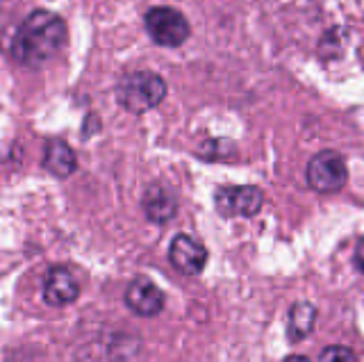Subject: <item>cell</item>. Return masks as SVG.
<instances>
[{
  "label": "cell",
  "mask_w": 364,
  "mask_h": 362,
  "mask_svg": "<svg viewBox=\"0 0 364 362\" xmlns=\"http://www.w3.org/2000/svg\"><path fill=\"white\" fill-rule=\"evenodd\" d=\"M282 362H312L307 356H299V353H291V356H287Z\"/></svg>",
  "instance_id": "5bb4252c"
},
{
  "label": "cell",
  "mask_w": 364,
  "mask_h": 362,
  "mask_svg": "<svg viewBox=\"0 0 364 362\" xmlns=\"http://www.w3.org/2000/svg\"><path fill=\"white\" fill-rule=\"evenodd\" d=\"M43 169L60 180L73 176L77 169L75 151L64 139H48L43 146Z\"/></svg>",
  "instance_id": "30bf717a"
},
{
  "label": "cell",
  "mask_w": 364,
  "mask_h": 362,
  "mask_svg": "<svg viewBox=\"0 0 364 362\" xmlns=\"http://www.w3.org/2000/svg\"><path fill=\"white\" fill-rule=\"evenodd\" d=\"M141 210L151 223L164 225L178 214L176 191L164 183H151L141 196Z\"/></svg>",
  "instance_id": "9c48e42d"
},
{
  "label": "cell",
  "mask_w": 364,
  "mask_h": 362,
  "mask_svg": "<svg viewBox=\"0 0 364 362\" xmlns=\"http://www.w3.org/2000/svg\"><path fill=\"white\" fill-rule=\"evenodd\" d=\"M214 206L221 217H255L264 206V191L255 185L219 187L214 194Z\"/></svg>",
  "instance_id": "5b68a950"
},
{
  "label": "cell",
  "mask_w": 364,
  "mask_h": 362,
  "mask_svg": "<svg viewBox=\"0 0 364 362\" xmlns=\"http://www.w3.org/2000/svg\"><path fill=\"white\" fill-rule=\"evenodd\" d=\"M353 262H355L360 274H364V237H362V240L358 242V246H355V255H353Z\"/></svg>",
  "instance_id": "4fadbf2b"
},
{
  "label": "cell",
  "mask_w": 364,
  "mask_h": 362,
  "mask_svg": "<svg viewBox=\"0 0 364 362\" xmlns=\"http://www.w3.org/2000/svg\"><path fill=\"white\" fill-rule=\"evenodd\" d=\"M316 308L310 301H299L291 305V310L287 314V339L291 344L303 342L305 337H310L314 326H316Z\"/></svg>",
  "instance_id": "8fae6325"
},
{
  "label": "cell",
  "mask_w": 364,
  "mask_h": 362,
  "mask_svg": "<svg viewBox=\"0 0 364 362\" xmlns=\"http://www.w3.org/2000/svg\"><path fill=\"white\" fill-rule=\"evenodd\" d=\"M144 28L157 46L162 48H178L191 37V26L187 16L178 12L176 7L157 5L151 7L144 16Z\"/></svg>",
  "instance_id": "3957f363"
},
{
  "label": "cell",
  "mask_w": 364,
  "mask_h": 362,
  "mask_svg": "<svg viewBox=\"0 0 364 362\" xmlns=\"http://www.w3.org/2000/svg\"><path fill=\"white\" fill-rule=\"evenodd\" d=\"M43 301L50 305V308H64V305H71L80 297V280L75 274L64 265H55L46 271L43 276Z\"/></svg>",
  "instance_id": "ba28073f"
},
{
  "label": "cell",
  "mask_w": 364,
  "mask_h": 362,
  "mask_svg": "<svg viewBox=\"0 0 364 362\" xmlns=\"http://www.w3.org/2000/svg\"><path fill=\"white\" fill-rule=\"evenodd\" d=\"M128 310L136 316H157L159 312L164 310V292L159 289L155 282L148 276H136L130 280V285L125 287V297H123Z\"/></svg>",
  "instance_id": "52a82bcc"
},
{
  "label": "cell",
  "mask_w": 364,
  "mask_h": 362,
  "mask_svg": "<svg viewBox=\"0 0 364 362\" xmlns=\"http://www.w3.org/2000/svg\"><path fill=\"white\" fill-rule=\"evenodd\" d=\"M305 180L307 187L318 191V194H335L348 180V166L344 155L328 149L318 151L305 169Z\"/></svg>",
  "instance_id": "277c9868"
},
{
  "label": "cell",
  "mask_w": 364,
  "mask_h": 362,
  "mask_svg": "<svg viewBox=\"0 0 364 362\" xmlns=\"http://www.w3.org/2000/svg\"><path fill=\"white\" fill-rule=\"evenodd\" d=\"M166 98V82L155 71L125 73L117 85V103L130 115H146Z\"/></svg>",
  "instance_id": "7a4b0ae2"
},
{
  "label": "cell",
  "mask_w": 364,
  "mask_h": 362,
  "mask_svg": "<svg viewBox=\"0 0 364 362\" xmlns=\"http://www.w3.org/2000/svg\"><path fill=\"white\" fill-rule=\"evenodd\" d=\"M68 39L66 21L50 9H34L18 26L9 55L23 69H41L62 53Z\"/></svg>",
  "instance_id": "6da1fadb"
},
{
  "label": "cell",
  "mask_w": 364,
  "mask_h": 362,
  "mask_svg": "<svg viewBox=\"0 0 364 362\" xmlns=\"http://www.w3.org/2000/svg\"><path fill=\"white\" fill-rule=\"evenodd\" d=\"M318 362H358V356L353 353V348L333 344L326 346L321 353H318Z\"/></svg>",
  "instance_id": "7c38bea8"
},
{
  "label": "cell",
  "mask_w": 364,
  "mask_h": 362,
  "mask_svg": "<svg viewBox=\"0 0 364 362\" xmlns=\"http://www.w3.org/2000/svg\"><path fill=\"white\" fill-rule=\"evenodd\" d=\"M168 262L182 276H198L205 269V265H208V248L196 237L180 233L171 240Z\"/></svg>",
  "instance_id": "8992f818"
}]
</instances>
